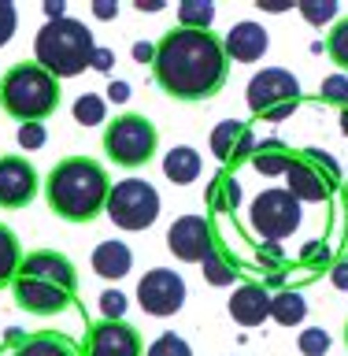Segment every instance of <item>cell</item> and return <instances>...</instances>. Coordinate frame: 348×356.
Here are the masks:
<instances>
[{
  "mask_svg": "<svg viewBox=\"0 0 348 356\" xmlns=\"http://www.w3.org/2000/svg\"><path fill=\"white\" fill-rule=\"evenodd\" d=\"M230 74V60L222 41L211 30H167L156 41L152 56V78L171 100L200 104L222 93Z\"/></svg>",
  "mask_w": 348,
  "mask_h": 356,
  "instance_id": "obj_1",
  "label": "cell"
},
{
  "mask_svg": "<svg viewBox=\"0 0 348 356\" xmlns=\"http://www.w3.org/2000/svg\"><path fill=\"white\" fill-rule=\"evenodd\" d=\"M41 186H44L49 211L67 222H93L108 208V193H111L108 167L89 160V156H63L44 175Z\"/></svg>",
  "mask_w": 348,
  "mask_h": 356,
  "instance_id": "obj_2",
  "label": "cell"
},
{
  "mask_svg": "<svg viewBox=\"0 0 348 356\" xmlns=\"http://www.w3.org/2000/svg\"><path fill=\"white\" fill-rule=\"evenodd\" d=\"M11 297L26 316H60L78 297V271L63 252L33 249L22 256L15 278H11Z\"/></svg>",
  "mask_w": 348,
  "mask_h": 356,
  "instance_id": "obj_3",
  "label": "cell"
},
{
  "mask_svg": "<svg viewBox=\"0 0 348 356\" xmlns=\"http://www.w3.org/2000/svg\"><path fill=\"white\" fill-rule=\"evenodd\" d=\"M63 100L60 78H52L44 67L38 63H11L0 74V108L19 122H44L56 115Z\"/></svg>",
  "mask_w": 348,
  "mask_h": 356,
  "instance_id": "obj_4",
  "label": "cell"
},
{
  "mask_svg": "<svg viewBox=\"0 0 348 356\" xmlns=\"http://www.w3.org/2000/svg\"><path fill=\"white\" fill-rule=\"evenodd\" d=\"M93 52H97V38L85 22L78 19H56L44 22L33 38V63L44 67L52 78H74L85 67H93Z\"/></svg>",
  "mask_w": 348,
  "mask_h": 356,
  "instance_id": "obj_5",
  "label": "cell"
},
{
  "mask_svg": "<svg viewBox=\"0 0 348 356\" xmlns=\"http://www.w3.org/2000/svg\"><path fill=\"white\" fill-rule=\"evenodd\" d=\"M156 145H160V130L149 115L141 111H122L104 127V152L115 167H126V171H138V167H149L156 156Z\"/></svg>",
  "mask_w": 348,
  "mask_h": 356,
  "instance_id": "obj_6",
  "label": "cell"
},
{
  "mask_svg": "<svg viewBox=\"0 0 348 356\" xmlns=\"http://www.w3.org/2000/svg\"><path fill=\"white\" fill-rule=\"evenodd\" d=\"M249 108L256 119L267 122H282L300 108V82L293 71L285 67H263L260 74H252L249 82Z\"/></svg>",
  "mask_w": 348,
  "mask_h": 356,
  "instance_id": "obj_7",
  "label": "cell"
},
{
  "mask_svg": "<svg viewBox=\"0 0 348 356\" xmlns=\"http://www.w3.org/2000/svg\"><path fill=\"white\" fill-rule=\"evenodd\" d=\"M104 216L115 222L119 230H149L152 222L160 219V193H156V186L144 182V178L111 182Z\"/></svg>",
  "mask_w": 348,
  "mask_h": 356,
  "instance_id": "obj_8",
  "label": "cell"
},
{
  "mask_svg": "<svg viewBox=\"0 0 348 356\" xmlns=\"http://www.w3.org/2000/svg\"><path fill=\"white\" fill-rule=\"evenodd\" d=\"M341 186V167L330 152L322 149H300L293 167L285 171V189L297 200H330L333 189Z\"/></svg>",
  "mask_w": 348,
  "mask_h": 356,
  "instance_id": "obj_9",
  "label": "cell"
},
{
  "mask_svg": "<svg viewBox=\"0 0 348 356\" xmlns=\"http://www.w3.org/2000/svg\"><path fill=\"white\" fill-rule=\"evenodd\" d=\"M249 222L263 241H282L300 227V200L289 189H263L252 200Z\"/></svg>",
  "mask_w": 348,
  "mask_h": 356,
  "instance_id": "obj_10",
  "label": "cell"
},
{
  "mask_svg": "<svg viewBox=\"0 0 348 356\" xmlns=\"http://www.w3.org/2000/svg\"><path fill=\"white\" fill-rule=\"evenodd\" d=\"M138 305L149 316H178L185 305V278L171 267H152L138 282Z\"/></svg>",
  "mask_w": 348,
  "mask_h": 356,
  "instance_id": "obj_11",
  "label": "cell"
},
{
  "mask_svg": "<svg viewBox=\"0 0 348 356\" xmlns=\"http://www.w3.org/2000/svg\"><path fill=\"white\" fill-rule=\"evenodd\" d=\"M167 249L174 252V260L182 264H204L215 252V234L204 216H182L167 230Z\"/></svg>",
  "mask_w": 348,
  "mask_h": 356,
  "instance_id": "obj_12",
  "label": "cell"
},
{
  "mask_svg": "<svg viewBox=\"0 0 348 356\" xmlns=\"http://www.w3.org/2000/svg\"><path fill=\"white\" fill-rule=\"evenodd\" d=\"M41 189L38 167L26 156H0V208L4 211H19L33 204Z\"/></svg>",
  "mask_w": 348,
  "mask_h": 356,
  "instance_id": "obj_13",
  "label": "cell"
},
{
  "mask_svg": "<svg viewBox=\"0 0 348 356\" xmlns=\"http://www.w3.org/2000/svg\"><path fill=\"white\" fill-rule=\"evenodd\" d=\"M85 356H144V341L133 323L126 319H100L89 327Z\"/></svg>",
  "mask_w": 348,
  "mask_h": 356,
  "instance_id": "obj_14",
  "label": "cell"
},
{
  "mask_svg": "<svg viewBox=\"0 0 348 356\" xmlns=\"http://www.w3.org/2000/svg\"><path fill=\"white\" fill-rule=\"evenodd\" d=\"M211 152L219 156L222 167H241L245 160H252L256 138H252L249 122H241V119H222L219 127L211 130Z\"/></svg>",
  "mask_w": 348,
  "mask_h": 356,
  "instance_id": "obj_15",
  "label": "cell"
},
{
  "mask_svg": "<svg viewBox=\"0 0 348 356\" xmlns=\"http://www.w3.org/2000/svg\"><path fill=\"white\" fill-rule=\"evenodd\" d=\"M267 44H271L267 30L260 26V22H252V19L233 22V30L226 33V38H222L226 60H238V63H256V60H263Z\"/></svg>",
  "mask_w": 348,
  "mask_h": 356,
  "instance_id": "obj_16",
  "label": "cell"
},
{
  "mask_svg": "<svg viewBox=\"0 0 348 356\" xmlns=\"http://www.w3.org/2000/svg\"><path fill=\"white\" fill-rule=\"evenodd\" d=\"M226 308H230L233 323H241V327H260V323L271 316V293L256 282H245V286L233 289Z\"/></svg>",
  "mask_w": 348,
  "mask_h": 356,
  "instance_id": "obj_17",
  "label": "cell"
},
{
  "mask_svg": "<svg viewBox=\"0 0 348 356\" xmlns=\"http://www.w3.org/2000/svg\"><path fill=\"white\" fill-rule=\"evenodd\" d=\"M11 356H85L67 334L56 330H41V334H26L19 338V345L11 349Z\"/></svg>",
  "mask_w": 348,
  "mask_h": 356,
  "instance_id": "obj_18",
  "label": "cell"
},
{
  "mask_svg": "<svg viewBox=\"0 0 348 356\" xmlns=\"http://www.w3.org/2000/svg\"><path fill=\"white\" fill-rule=\"evenodd\" d=\"M133 267V252L126 241H100L93 249V271L100 278H126Z\"/></svg>",
  "mask_w": 348,
  "mask_h": 356,
  "instance_id": "obj_19",
  "label": "cell"
},
{
  "mask_svg": "<svg viewBox=\"0 0 348 356\" xmlns=\"http://www.w3.org/2000/svg\"><path fill=\"white\" fill-rule=\"evenodd\" d=\"M293 160H297V152L285 149V145L274 141V138L256 145V152H252V167L260 175H267V178H285V171L293 167Z\"/></svg>",
  "mask_w": 348,
  "mask_h": 356,
  "instance_id": "obj_20",
  "label": "cell"
},
{
  "mask_svg": "<svg viewBox=\"0 0 348 356\" xmlns=\"http://www.w3.org/2000/svg\"><path fill=\"white\" fill-rule=\"evenodd\" d=\"M200 167H204V163H200V152H197V149H189V145H174V149L163 156V175L171 178L174 186L197 182Z\"/></svg>",
  "mask_w": 348,
  "mask_h": 356,
  "instance_id": "obj_21",
  "label": "cell"
},
{
  "mask_svg": "<svg viewBox=\"0 0 348 356\" xmlns=\"http://www.w3.org/2000/svg\"><path fill=\"white\" fill-rule=\"evenodd\" d=\"M204 200H208V211H238V204H241L238 178H233L230 171H219L215 178H211Z\"/></svg>",
  "mask_w": 348,
  "mask_h": 356,
  "instance_id": "obj_22",
  "label": "cell"
},
{
  "mask_svg": "<svg viewBox=\"0 0 348 356\" xmlns=\"http://www.w3.org/2000/svg\"><path fill=\"white\" fill-rule=\"evenodd\" d=\"M308 316V300L297 293V289H282L278 297H271V319L282 323V327H297Z\"/></svg>",
  "mask_w": 348,
  "mask_h": 356,
  "instance_id": "obj_23",
  "label": "cell"
},
{
  "mask_svg": "<svg viewBox=\"0 0 348 356\" xmlns=\"http://www.w3.org/2000/svg\"><path fill=\"white\" fill-rule=\"evenodd\" d=\"M19 264H22V245L15 238V230L0 222V286H11Z\"/></svg>",
  "mask_w": 348,
  "mask_h": 356,
  "instance_id": "obj_24",
  "label": "cell"
},
{
  "mask_svg": "<svg viewBox=\"0 0 348 356\" xmlns=\"http://www.w3.org/2000/svg\"><path fill=\"white\" fill-rule=\"evenodd\" d=\"M211 22H215V4H208V0L178 4V26L182 30H211Z\"/></svg>",
  "mask_w": 348,
  "mask_h": 356,
  "instance_id": "obj_25",
  "label": "cell"
},
{
  "mask_svg": "<svg viewBox=\"0 0 348 356\" xmlns=\"http://www.w3.org/2000/svg\"><path fill=\"white\" fill-rule=\"evenodd\" d=\"M104 115H108L104 97L82 93V97L74 100V122H82V127H97V122H104Z\"/></svg>",
  "mask_w": 348,
  "mask_h": 356,
  "instance_id": "obj_26",
  "label": "cell"
},
{
  "mask_svg": "<svg viewBox=\"0 0 348 356\" xmlns=\"http://www.w3.org/2000/svg\"><path fill=\"white\" fill-rule=\"evenodd\" d=\"M326 56L341 71H348V15L333 22V30L326 33Z\"/></svg>",
  "mask_w": 348,
  "mask_h": 356,
  "instance_id": "obj_27",
  "label": "cell"
},
{
  "mask_svg": "<svg viewBox=\"0 0 348 356\" xmlns=\"http://www.w3.org/2000/svg\"><path fill=\"white\" fill-rule=\"evenodd\" d=\"M204 278H208L211 286H233V278H238V267H233L226 256L215 249V252H211L208 260H204Z\"/></svg>",
  "mask_w": 348,
  "mask_h": 356,
  "instance_id": "obj_28",
  "label": "cell"
},
{
  "mask_svg": "<svg viewBox=\"0 0 348 356\" xmlns=\"http://www.w3.org/2000/svg\"><path fill=\"white\" fill-rule=\"evenodd\" d=\"M144 356H193V349H189V341L178 338V334H160V338L144 349Z\"/></svg>",
  "mask_w": 348,
  "mask_h": 356,
  "instance_id": "obj_29",
  "label": "cell"
},
{
  "mask_svg": "<svg viewBox=\"0 0 348 356\" xmlns=\"http://www.w3.org/2000/svg\"><path fill=\"white\" fill-rule=\"evenodd\" d=\"M297 8L311 26H322V22L338 19V4H333V0H304V4H297Z\"/></svg>",
  "mask_w": 348,
  "mask_h": 356,
  "instance_id": "obj_30",
  "label": "cell"
},
{
  "mask_svg": "<svg viewBox=\"0 0 348 356\" xmlns=\"http://www.w3.org/2000/svg\"><path fill=\"white\" fill-rule=\"evenodd\" d=\"M297 349L304 353V356H326V353H330V334L322 330V327L300 330V341H297Z\"/></svg>",
  "mask_w": 348,
  "mask_h": 356,
  "instance_id": "obj_31",
  "label": "cell"
},
{
  "mask_svg": "<svg viewBox=\"0 0 348 356\" xmlns=\"http://www.w3.org/2000/svg\"><path fill=\"white\" fill-rule=\"evenodd\" d=\"M319 100L322 104H348V78L345 74H333V78H326V82L319 86Z\"/></svg>",
  "mask_w": 348,
  "mask_h": 356,
  "instance_id": "obj_32",
  "label": "cell"
},
{
  "mask_svg": "<svg viewBox=\"0 0 348 356\" xmlns=\"http://www.w3.org/2000/svg\"><path fill=\"white\" fill-rule=\"evenodd\" d=\"M15 141H19V149L33 152V149H41V145L49 141V130H44V122H22L19 134H15Z\"/></svg>",
  "mask_w": 348,
  "mask_h": 356,
  "instance_id": "obj_33",
  "label": "cell"
},
{
  "mask_svg": "<svg viewBox=\"0 0 348 356\" xmlns=\"http://www.w3.org/2000/svg\"><path fill=\"white\" fill-rule=\"evenodd\" d=\"M15 26H19V11H15V4H11V0H0V49H4V44L11 41Z\"/></svg>",
  "mask_w": 348,
  "mask_h": 356,
  "instance_id": "obj_34",
  "label": "cell"
},
{
  "mask_svg": "<svg viewBox=\"0 0 348 356\" xmlns=\"http://www.w3.org/2000/svg\"><path fill=\"white\" fill-rule=\"evenodd\" d=\"M100 312H104V319H122L126 297H122L119 289H104V293H100Z\"/></svg>",
  "mask_w": 348,
  "mask_h": 356,
  "instance_id": "obj_35",
  "label": "cell"
},
{
  "mask_svg": "<svg viewBox=\"0 0 348 356\" xmlns=\"http://www.w3.org/2000/svg\"><path fill=\"white\" fill-rule=\"evenodd\" d=\"M300 260L311 264V267L330 264V245H322V241H308V245H304V252H300Z\"/></svg>",
  "mask_w": 348,
  "mask_h": 356,
  "instance_id": "obj_36",
  "label": "cell"
},
{
  "mask_svg": "<svg viewBox=\"0 0 348 356\" xmlns=\"http://www.w3.org/2000/svg\"><path fill=\"white\" fill-rule=\"evenodd\" d=\"M93 15H97L100 22H111V19L119 15V4H111V0H97V4H93Z\"/></svg>",
  "mask_w": 348,
  "mask_h": 356,
  "instance_id": "obj_37",
  "label": "cell"
},
{
  "mask_svg": "<svg viewBox=\"0 0 348 356\" xmlns=\"http://www.w3.org/2000/svg\"><path fill=\"white\" fill-rule=\"evenodd\" d=\"M330 282L338 286V289H348V260H338L330 267Z\"/></svg>",
  "mask_w": 348,
  "mask_h": 356,
  "instance_id": "obj_38",
  "label": "cell"
},
{
  "mask_svg": "<svg viewBox=\"0 0 348 356\" xmlns=\"http://www.w3.org/2000/svg\"><path fill=\"white\" fill-rule=\"evenodd\" d=\"M108 100H111V104H126V100H130V86L126 82H111L108 86Z\"/></svg>",
  "mask_w": 348,
  "mask_h": 356,
  "instance_id": "obj_39",
  "label": "cell"
},
{
  "mask_svg": "<svg viewBox=\"0 0 348 356\" xmlns=\"http://www.w3.org/2000/svg\"><path fill=\"white\" fill-rule=\"evenodd\" d=\"M111 63H115V52H111V49H97L93 52V67H97V71H111Z\"/></svg>",
  "mask_w": 348,
  "mask_h": 356,
  "instance_id": "obj_40",
  "label": "cell"
},
{
  "mask_svg": "<svg viewBox=\"0 0 348 356\" xmlns=\"http://www.w3.org/2000/svg\"><path fill=\"white\" fill-rule=\"evenodd\" d=\"M44 15H49V22L67 19V4H63V0H44Z\"/></svg>",
  "mask_w": 348,
  "mask_h": 356,
  "instance_id": "obj_41",
  "label": "cell"
},
{
  "mask_svg": "<svg viewBox=\"0 0 348 356\" xmlns=\"http://www.w3.org/2000/svg\"><path fill=\"white\" fill-rule=\"evenodd\" d=\"M152 56H156V44H144V41L133 44V60L138 63H152Z\"/></svg>",
  "mask_w": 348,
  "mask_h": 356,
  "instance_id": "obj_42",
  "label": "cell"
},
{
  "mask_svg": "<svg viewBox=\"0 0 348 356\" xmlns=\"http://www.w3.org/2000/svg\"><path fill=\"white\" fill-rule=\"evenodd\" d=\"M163 4H167V0H138L133 8H138L141 15H144V11H149V15H156V11H163Z\"/></svg>",
  "mask_w": 348,
  "mask_h": 356,
  "instance_id": "obj_43",
  "label": "cell"
},
{
  "mask_svg": "<svg viewBox=\"0 0 348 356\" xmlns=\"http://www.w3.org/2000/svg\"><path fill=\"white\" fill-rule=\"evenodd\" d=\"M263 11H285L289 4H285V0H267V4H260Z\"/></svg>",
  "mask_w": 348,
  "mask_h": 356,
  "instance_id": "obj_44",
  "label": "cell"
},
{
  "mask_svg": "<svg viewBox=\"0 0 348 356\" xmlns=\"http://www.w3.org/2000/svg\"><path fill=\"white\" fill-rule=\"evenodd\" d=\"M341 197H345V211H348V178L341 182Z\"/></svg>",
  "mask_w": 348,
  "mask_h": 356,
  "instance_id": "obj_45",
  "label": "cell"
},
{
  "mask_svg": "<svg viewBox=\"0 0 348 356\" xmlns=\"http://www.w3.org/2000/svg\"><path fill=\"white\" fill-rule=\"evenodd\" d=\"M345 349H348V319H345Z\"/></svg>",
  "mask_w": 348,
  "mask_h": 356,
  "instance_id": "obj_46",
  "label": "cell"
},
{
  "mask_svg": "<svg viewBox=\"0 0 348 356\" xmlns=\"http://www.w3.org/2000/svg\"><path fill=\"white\" fill-rule=\"evenodd\" d=\"M345 108H348V104H345Z\"/></svg>",
  "mask_w": 348,
  "mask_h": 356,
  "instance_id": "obj_47",
  "label": "cell"
}]
</instances>
